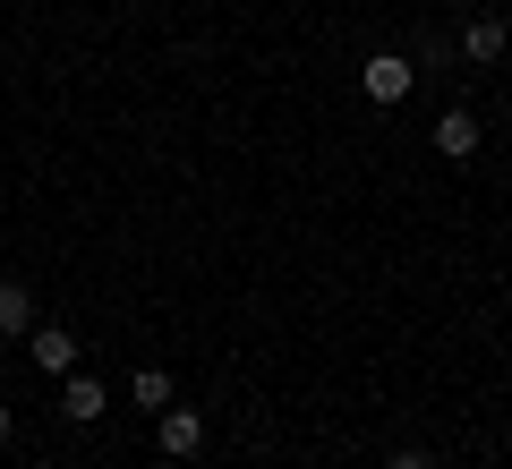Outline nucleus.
Returning <instances> with one entry per match:
<instances>
[{
  "label": "nucleus",
  "mask_w": 512,
  "mask_h": 469,
  "mask_svg": "<svg viewBox=\"0 0 512 469\" xmlns=\"http://www.w3.org/2000/svg\"><path fill=\"white\" fill-rule=\"evenodd\" d=\"M359 86H367V103H402V94L419 86V69H410L402 52H376V60H359Z\"/></svg>",
  "instance_id": "1"
},
{
  "label": "nucleus",
  "mask_w": 512,
  "mask_h": 469,
  "mask_svg": "<svg viewBox=\"0 0 512 469\" xmlns=\"http://www.w3.org/2000/svg\"><path fill=\"white\" fill-rule=\"evenodd\" d=\"M26 469H52V461H26Z\"/></svg>",
  "instance_id": "11"
},
{
  "label": "nucleus",
  "mask_w": 512,
  "mask_h": 469,
  "mask_svg": "<svg viewBox=\"0 0 512 469\" xmlns=\"http://www.w3.org/2000/svg\"><path fill=\"white\" fill-rule=\"evenodd\" d=\"M9 435H18V418H9V410H0V444H9Z\"/></svg>",
  "instance_id": "10"
},
{
  "label": "nucleus",
  "mask_w": 512,
  "mask_h": 469,
  "mask_svg": "<svg viewBox=\"0 0 512 469\" xmlns=\"http://www.w3.org/2000/svg\"><path fill=\"white\" fill-rule=\"evenodd\" d=\"M111 410V393H103V376H60V418H69V427H94V418Z\"/></svg>",
  "instance_id": "3"
},
{
  "label": "nucleus",
  "mask_w": 512,
  "mask_h": 469,
  "mask_svg": "<svg viewBox=\"0 0 512 469\" xmlns=\"http://www.w3.org/2000/svg\"><path fill=\"white\" fill-rule=\"evenodd\" d=\"M0 333H18V342L35 333V290H26L18 273H0Z\"/></svg>",
  "instance_id": "6"
},
{
  "label": "nucleus",
  "mask_w": 512,
  "mask_h": 469,
  "mask_svg": "<svg viewBox=\"0 0 512 469\" xmlns=\"http://www.w3.org/2000/svg\"><path fill=\"white\" fill-rule=\"evenodd\" d=\"M163 469H180V461H163Z\"/></svg>",
  "instance_id": "12"
},
{
  "label": "nucleus",
  "mask_w": 512,
  "mask_h": 469,
  "mask_svg": "<svg viewBox=\"0 0 512 469\" xmlns=\"http://www.w3.org/2000/svg\"><path fill=\"white\" fill-rule=\"evenodd\" d=\"M26 359H35L43 376H69V367H77V333L69 325H35V333H26Z\"/></svg>",
  "instance_id": "4"
},
{
  "label": "nucleus",
  "mask_w": 512,
  "mask_h": 469,
  "mask_svg": "<svg viewBox=\"0 0 512 469\" xmlns=\"http://www.w3.org/2000/svg\"><path fill=\"white\" fill-rule=\"evenodd\" d=\"M154 435H163V461H197V444H205V410H180V401H171V410L154 418Z\"/></svg>",
  "instance_id": "2"
},
{
  "label": "nucleus",
  "mask_w": 512,
  "mask_h": 469,
  "mask_svg": "<svg viewBox=\"0 0 512 469\" xmlns=\"http://www.w3.org/2000/svg\"><path fill=\"white\" fill-rule=\"evenodd\" d=\"M367 469H376V461H367Z\"/></svg>",
  "instance_id": "13"
},
{
  "label": "nucleus",
  "mask_w": 512,
  "mask_h": 469,
  "mask_svg": "<svg viewBox=\"0 0 512 469\" xmlns=\"http://www.w3.org/2000/svg\"><path fill=\"white\" fill-rule=\"evenodd\" d=\"M436 154H444V163H470V154H478V120H470V111H444V120H436Z\"/></svg>",
  "instance_id": "7"
},
{
  "label": "nucleus",
  "mask_w": 512,
  "mask_h": 469,
  "mask_svg": "<svg viewBox=\"0 0 512 469\" xmlns=\"http://www.w3.org/2000/svg\"><path fill=\"white\" fill-rule=\"evenodd\" d=\"M504 43H512L504 18H461V52H470L478 69H495V60H504Z\"/></svg>",
  "instance_id": "5"
},
{
  "label": "nucleus",
  "mask_w": 512,
  "mask_h": 469,
  "mask_svg": "<svg viewBox=\"0 0 512 469\" xmlns=\"http://www.w3.org/2000/svg\"><path fill=\"white\" fill-rule=\"evenodd\" d=\"M376 469H436L427 452H393V461H376Z\"/></svg>",
  "instance_id": "9"
},
{
  "label": "nucleus",
  "mask_w": 512,
  "mask_h": 469,
  "mask_svg": "<svg viewBox=\"0 0 512 469\" xmlns=\"http://www.w3.org/2000/svg\"><path fill=\"white\" fill-rule=\"evenodd\" d=\"M128 401H137V410H171V376L163 367H137V376H128Z\"/></svg>",
  "instance_id": "8"
}]
</instances>
